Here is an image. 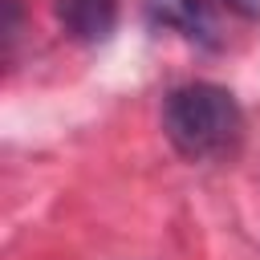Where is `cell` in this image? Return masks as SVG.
<instances>
[{
    "label": "cell",
    "mask_w": 260,
    "mask_h": 260,
    "mask_svg": "<svg viewBox=\"0 0 260 260\" xmlns=\"http://www.w3.org/2000/svg\"><path fill=\"white\" fill-rule=\"evenodd\" d=\"M162 134L191 162L228 158L244 138V110L232 89L215 81H187L162 102Z\"/></svg>",
    "instance_id": "6da1fadb"
},
{
    "label": "cell",
    "mask_w": 260,
    "mask_h": 260,
    "mask_svg": "<svg viewBox=\"0 0 260 260\" xmlns=\"http://www.w3.org/2000/svg\"><path fill=\"white\" fill-rule=\"evenodd\" d=\"M53 12L61 20V28L81 41V45H98L118 28V12L122 0H53Z\"/></svg>",
    "instance_id": "7a4b0ae2"
},
{
    "label": "cell",
    "mask_w": 260,
    "mask_h": 260,
    "mask_svg": "<svg viewBox=\"0 0 260 260\" xmlns=\"http://www.w3.org/2000/svg\"><path fill=\"white\" fill-rule=\"evenodd\" d=\"M146 20L195 45H215V20L203 8V0H146Z\"/></svg>",
    "instance_id": "3957f363"
},
{
    "label": "cell",
    "mask_w": 260,
    "mask_h": 260,
    "mask_svg": "<svg viewBox=\"0 0 260 260\" xmlns=\"http://www.w3.org/2000/svg\"><path fill=\"white\" fill-rule=\"evenodd\" d=\"M236 12H244V16H260V0H228Z\"/></svg>",
    "instance_id": "277c9868"
}]
</instances>
